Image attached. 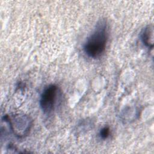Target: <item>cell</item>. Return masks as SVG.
Listing matches in <instances>:
<instances>
[{"label": "cell", "instance_id": "cell-1", "mask_svg": "<svg viewBox=\"0 0 154 154\" xmlns=\"http://www.w3.org/2000/svg\"><path fill=\"white\" fill-rule=\"evenodd\" d=\"M108 40L107 25L105 20H100L96 29L87 38L84 46L85 53L91 58L100 57L104 52Z\"/></svg>", "mask_w": 154, "mask_h": 154}, {"label": "cell", "instance_id": "cell-2", "mask_svg": "<svg viewBox=\"0 0 154 154\" xmlns=\"http://www.w3.org/2000/svg\"><path fill=\"white\" fill-rule=\"evenodd\" d=\"M5 120L8 122L14 134L20 138L27 135L32 126L31 119L25 115H17L11 118L6 116Z\"/></svg>", "mask_w": 154, "mask_h": 154}, {"label": "cell", "instance_id": "cell-3", "mask_svg": "<svg viewBox=\"0 0 154 154\" xmlns=\"http://www.w3.org/2000/svg\"><path fill=\"white\" fill-rule=\"evenodd\" d=\"M58 96V88L55 85H50L43 91L40 100V107L44 113L49 114L55 109Z\"/></svg>", "mask_w": 154, "mask_h": 154}, {"label": "cell", "instance_id": "cell-4", "mask_svg": "<svg viewBox=\"0 0 154 154\" xmlns=\"http://www.w3.org/2000/svg\"><path fill=\"white\" fill-rule=\"evenodd\" d=\"M141 40L144 45L149 48L153 46V25H147L143 31Z\"/></svg>", "mask_w": 154, "mask_h": 154}, {"label": "cell", "instance_id": "cell-5", "mask_svg": "<svg viewBox=\"0 0 154 154\" xmlns=\"http://www.w3.org/2000/svg\"><path fill=\"white\" fill-rule=\"evenodd\" d=\"M109 134V129L108 127H104L100 131V136L102 139L108 138Z\"/></svg>", "mask_w": 154, "mask_h": 154}]
</instances>
